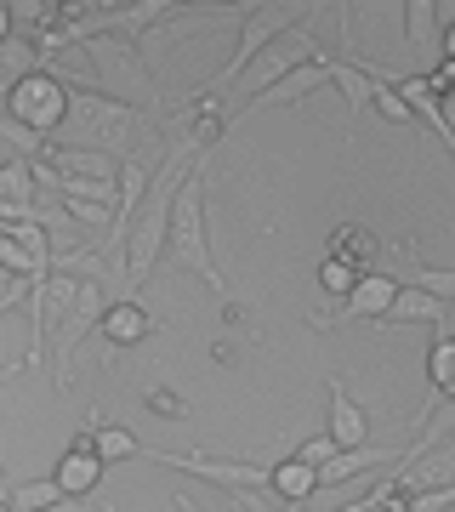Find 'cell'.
<instances>
[{"label": "cell", "mask_w": 455, "mask_h": 512, "mask_svg": "<svg viewBox=\"0 0 455 512\" xmlns=\"http://www.w3.org/2000/svg\"><path fill=\"white\" fill-rule=\"evenodd\" d=\"M194 165H200V154H194V148L165 143L160 171H154V188H148L143 211H137V228H131V245H126V291L148 285L154 262L171 251V217H177V194H182V183L194 177Z\"/></svg>", "instance_id": "6da1fadb"}, {"label": "cell", "mask_w": 455, "mask_h": 512, "mask_svg": "<svg viewBox=\"0 0 455 512\" xmlns=\"http://www.w3.org/2000/svg\"><path fill=\"white\" fill-rule=\"evenodd\" d=\"M171 262L177 268H188L194 279H205L211 291H217V302L228 313H234V291H228V279H222L217 256H211V228H205V171L194 165V177L182 183L177 194V217H171Z\"/></svg>", "instance_id": "7a4b0ae2"}, {"label": "cell", "mask_w": 455, "mask_h": 512, "mask_svg": "<svg viewBox=\"0 0 455 512\" xmlns=\"http://www.w3.org/2000/svg\"><path fill=\"white\" fill-rule=\"evenodd\" d=\"M69 126H80L91 137L86 148H103V154H114V160H126L131 137H137V126H143V109L126 103V97H109L103 86H91V92H74Z\"/></svg>", "instance_id": "3957f363"}, {"label": "cell", "mask_w": 455, "mask_h": 512, "mask_svg": "<svg viewBox=\"0 0 455 512\" xmlns=\"http://www.w3.org/2000/svg\"><path fill=\"white\" fill-rule=\"evenodd\" d=\"M143 461H160L171 473H188V478H205V484H217V490H273V467L262 461H222L211 450H148L143 444Z\"/></svg>", "instance_id": "277c9868"}, {"label": "cell", "mask_w": 455, "mask_h": 512, "mask_svg": "<svg viewBox=\"0 0 455 512\" xmlns=\"http://www.w3.org/2000/svg\"><path fill=\"white\" fill-rule=\"evenodd\" d=\"M234 126V109H228V97L217 92H194V97H182L177 109H165L160 131H165V143H182V148H194L205 160V148L217 143L222 131Z\"/></svg>", "instance_id": "5b68a950"}, {"label": "cell", "mask_w": 455, "mask_h": 512, "mask_svg": "<svg viewBox=\"0 0 455 512\" xmlns=\"http://www.w3.org/2000/svg\"><path fill=\"white\" fill-rule=\"evenodd\" d=\"M69 109H74V92L63 86L57 69H40L35 80H23V86L6 92V114L23 120V126H35L40 137H52L57 126H69Z\"/></svg>", "instance_id": "8992f818"}, {"label": "cell", "mask_w": 455, "mask_h": 512, "mask_svg": "<svg viewBox=\"0 0 455 512\" xmlns=\"http://www.w3.org/2000/svg\"><path fill=\"white\" fill-rule=\"evenodd\" d=\"M109 296H103V279H86V291H80V302H74V313L57 325L52 336V359H57V387L74 382V359H80V348H86L91 336L103 330V319H109Z\"/></svg>", "instance_id": "52a82bcc"}, {"label": "cell", "mask_w": 455, "mask_h": 512, "mask_svg": "<svg viewBox=\"0 0 455 512\" xmlns=\"http://www.w3.org/2000/svg\"><path fill=\"white\" fill-rule=\"evenodd\" d=\"M86 57L97 63V74H120V80H131V86H143L148 103H154V114L165 120L160 86H154V74H148V63H143V46H137L131 35H97V40L86 46Z\"/></svg>", "instance_id": "ba28073f"}, {"label": "cell", "mask_w": 455, "mask_h": 512, "mask_svg": "<svg viewBox=\"0 0 455 512\" xmlns=\"http://www.w3.org/2000/svg\"><path fill=\"white\" fill-rule=\"evenodd\" d=\"M399 291H404V285H399L393 274H382V268H370V274L359 279V291L347 296L342 308H336V313H325V319L313 313L308 325H330V330H336V325H353V319H376V325H382L387 313H393V302H399Z\"/></svg>", "instance_id": "9c48e42d"}, {"label": "cell", "mask_w": 455, "mask_h": 512, "mask_svg": "<svg viewBox=\"0 0 455 512\" xmlns=\"http://www.w3.org/2000/svg\"><path fill=\"white\" fill-rule=\"evenodd\" d=\"M325 433L336 439V450H364L370 444V416L347 393L342 376H325Z\"/></svg>", "instance_id": "30bf717a"}, {"label": "cell", "mask_w": 455, "mask_h": 512, "mask_svg": "<svg viewBox=\"0 0 455 512\" xmlns=\"http://www.w3.org/2000/svg\"><path fill=\"white\" fill-rule=\"evenodd\" d=\"M325 74H330V86H336V92H342V103H347V137H353V131H359V120L376 109V86H382V80H376L370 69H359V63H347L342 52L325 57Z\"/></svg>", "instance_id": "8fae6325"}, {"label": "cell", "mask_w": 455, "mask_h": 512, "mask_svg": "<svg viewBox=\"0 0 455 512\" xmlns=\"http://www.w3.org/2000/svg\"><path fill=\"white\" fill-rule=\"evenodd\" d=\"M57 484H63V495L69 501H91L97 495V484H103V456H97V433H80V439L63 450V461H57Z\"/></svg>", "instance_id": "7c38bea8"}, {"label": "cell", "mask_w": 455, "mask_h": 512, "mask_svg": "<svg viewBox=\"0 0 455 512\" xmlns=\"http://www.w3.org/2000/svg\"><path fill=\"white\" fill-rule=\"evenodd\" d=\"M427 404L416 410V433L433 421V410H444V404H455V330H438L433 348H427Z\"/></svg>", "instance_id": "4fadbf2b"}, {"label": "cell", "mask_w": 455, "mask_h": 512, "mask_svg": "<svg viewBox=\"0 0 455 512\" xmlns=\"http://www.w3.org/2000/svg\"><path fill=\"white\" fill-rule=\"evenodd\" d=\"M330 57V52H325ZM325 57L319 63H308V69H296V74H285L279 86H268L262 97H251V103H239L234 109V120H251V114H262V109H291V103H302V97H313L319 86H330V74H325Z\"/></svg>", "instance_id": "5bb4252c"}, {"label": "cell", "mask_w": 455, "mask_h": 512, "mask_svg": "<svg viewBox=\"0 0 455 512\" xmlns=\"http://www.w3.org/2000/svg\"><path fill=\"white\" fill-rule=\"evenodd\" d=\"M46 165L57 177H103V183H120L126 160H114L103 148H86V143H52L46 148Z\"/></svg>", "instance_id": "9a60e30c"}, {"label": "cell", "mask_w": 455, "mask_h": 512, "mask_svg": "<svg viewBox=\"0 0 455 512\" xmlns=\"http://www.w3.org/2000/svg\"><path fill=\"white\" fill-rule=\"evenodd\" d=\"M148 330H154V313L143 308V302H114L109 319H103V330H97V342H103V353H120V348H137Z\"/></svg>", "instance_id": "2e32d148"}, {"label": "cell", "mask_w": 455, "mask_h": 512, "mask_svg": "<svg viewBox=\"0 0 455 512\" xmlns=\"http://www.w3.org/2000/svg\"><path fill=\"white\" fill-rule=\"evenodd\" d=\"M319 490H325V484H319V467H308L302 456H285L279 467H273V490H268L273 501H285V507H308Z\"/></svg>", "instance_id": "e0dca14e"}, {"label": "cell", "mask_w": 455, "mask_h": 512, "mask_svg": "<svg viewBox=\"0 0 455 512\" xmlns=\"http://www.w3.org/2000/svg\"><path fill=\"white\" fill-rule=\"evenodd\" d=\"M376 251H382V239L370 234V228H359V222H342V228L325 239V256H336V262H347V268H359V274H370Z\"/></svg>", "instance_id": "ac0fdd59"}, {"label": "cell", "mask_w": 455, "mask_h": 512, "mask_svg": "<svg viewBox=\"0 0 455 512\" xmlns=\"http://www.w3.org/2000/svg\"><path fill=\"white\" fill-rule=\"evenodd\" d=\"M382 325H433V330H450V308H444L438 296L416 291V285H404L399 302H393V313H387Z\"/></svg>", "instance_id": "d6986e66"}, {"label": "cell", "mask_w": 455, "mask_h": 512, "mask_svg": "<svg viewBox=\"0 0 455 512\" xmlns=\"http://www.w3.org/2000/svg\"><path fill=\"white\" fill-rule=\"evenodd\" d=\"M399 18H404V46H410V52H438V46H444V29H438V6L433 0H404Z\"/></svg>", "instance_id": "ffe728a7"}, {"label": "cell", "mask_w": 455, "mask_h": 512, "mask_svg": "<svg viewBox=\"0 0 455 512\" xmlns=\"http://www.w3.org/2000/svg\"><path fill=\"white\" fill-rule=\"evenodd\" d=\"M63 501H69V495H63L57 478H23V484H6L0 512H52V507H63Z\"/></svg>", "instance_id": "44dd1931"}, {"label": "cell", "mask_w": 455, "mask_h": 512, "mask_svg": "<svg viewBox=\"0 0 455 512\" xmlns=\"http://www.w3.org/2000/svg\"><path fill=\"white\" fill-rule=\"evenodd\" d=\"M0 239H18V245H23V251H29V256H35V262H40V268H46V274H52V268H57V251H52V228H46V222H35V217H29V222H0Z\"/></svg>", "instance_id": "7402d4cb"}, {"label": "cell", "mask_w": 455, "mask_h": 512, "mask_svg": "<svg viewBox=\"0 0 455 512\" xmlns=\"http://www.w3.org/2000/svg\"><path fill=\"white\" fill-rule=\"evenodd\" d=\"M91 433H97V456H103V467H109V461H137V456H143L137 433L120 427V421H97V416H91Z\"/></svg>", "instance_id": "603a6c76"}, {"label": "cell", "mask_w": 455, "mask_h": 512, "mask_svg": "<svg viewBox=\"0 0 455 512\" xmlns=\"http://www.w3.org/2000/svg\"><path fill=\"white\" fill-rule=\"evenodd\" d=\"M0 137H6V160H46V148H52L35 126H23V120H12V114L0 120Z\"/></svg>", "instance_id": "cb8c5ba5"}, {"label": "cell", "mask_w": 455, "mask_h": 512, "mask_svg": "<svg viewBox=\"0 0 455 512\" xmlns=\"http://www.w3.org/2000/svg\"><path fill=\"white\" fill-rule=\"evenodd\" d=\"M359 268H347V262H336V256H325V262H319V291H325V296H342V302H347V296H353V291H359Z\"/></svg>", "instance_id": "d4e9b609"}, {"label": "cell", "mask_w": 455, "mask_h": 512, "mask_svg": "<svg viewBox=\"0 0 455 512\" xmlns=\"http://www.w3.org/2000/svg\"><path fill=\"white\" fill-rule=\"evenodd\" d=\"M416 291H427V296H438L444 308L455 302V268H427V262H416V279H410Z\"/></svg>", "instance_id": "484cf974"}, {"label": "cell", "mask_w": 455, "mask_h": 512, "mask_svg": "<svg viewBox=\"0 0 455 512\" xmlns=\"http://www.w3.org/2000/svg\"><path fill=\"white\" fill-rule=\"evenodd\" d=\"M376 114H382L387 126H416V109L404 103L399 86H376Z\"/></svg>", "instance_id": "4316f807"}, {"label": "cell", "mask_w": 455, "mask_h": 512, "mask_svg": "<svg viewBox=\"0 0 455 512\" xmlns=\"http://www.w3.org/2000/svg\"><path fill=\"white\" fill-rule=\"evenodd\" d=\"M450 507H455V484H438V490L410 501V512H450Z\"/></svg>", "instance_id": "83f0119b"}, {"label": "cell", "mask_w": 455, "mask_h": 512, "mask_svg": "<svg viewBox=\"0 0 455 512\" xmlns=\"http://www.w3.org/2000/svg\"><path fill=\"white\" fill-rule=\"evenodd\" d=\"M143 399H148V410H160V416H171V421H182V416H188V404H182V399H171L165 387H148Z\"/></svg>", "instance_id": "f1b7e54d"}, {"label": "cell", "mask_w": 455, "mask_h": 512, "mask_svg": "<svg viewBox=\"0 0 455 512\" xmlns=\"http://www.w3.org/2000/svg\"><path fill=\"white\" fill-rule=\"evenodd\" d=\"M171 507H177V512H205L200 501H188V495H182V490H171Z\"/></svg>", "instance_id": "f546056e"}, {"label": "cell", "mask_w": 455, "mask_h": 512, "mask_svg": "<svg viewBox=\"0 0 455 512\" xmlns=\"http://www.w3.org/2000/svg\"><path fill=\"white\" fill-rule=\"evenodd\" d=\"M438 57H450L455 63V23H444V46H438Z\"/></svg>", "instance_id": "4dcf8cb0"}, {"label": "cell", "mask_w": 455, "mask_h": 512, "mask_svg": "<svg viewBox=\"0 0 455 512\" xmlns=\"http://www.w3.org/2000/svg\"><path fill=\"white\" fill-rule=\"evenodd\" d=\"M296 512H302V507H296Z\"/></svg>", "instance_id": "1f68e13d"}]
</instances>
